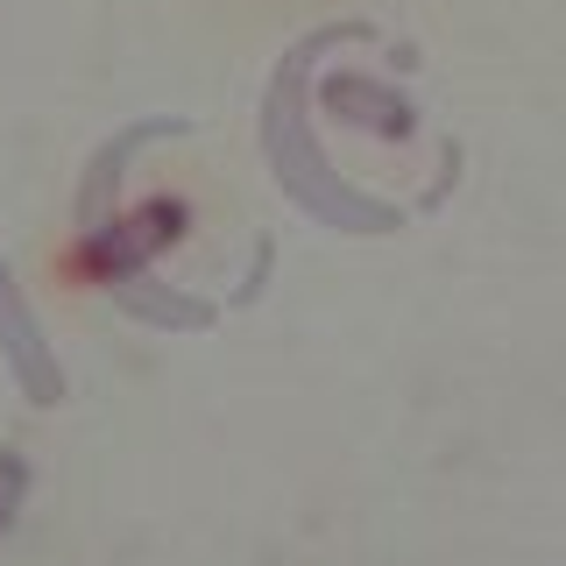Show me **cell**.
<instances>
[{"label": "cell", "instance_id": "cell-1", "mask_svg": "<svg viewBox=\"0 0 566 566\" xmlns=\"http://www.w3.org/2000/svg\"><path fill=\"white\" fill-rule=\"evenodd\" d=\"M185 227H191L185 199H149V206L120 212V220L93 227V234H78V241L64 248L57 270H64L71 283H128V276L149 270L164 248L185 241Z\"/></svg>", "mask_w": 566, "mask_h": 566}, {"label": "cell", "instance_id": "cell-2", "mask_svg": "<svg viewBox=\"0 0 566 566\" xmlns=\"http://www.w3.org/2000/svg\"><path fill=\"white\" fill-rule=\"evenodd\" d=\"M318 106H326L333 120H347V128H368V135H389V142H403V135L418 128L411 99L389 93V85H376V78H361V71L326 78V85H318Z\"/></svg>", "mask_w": 566, "mask_h": 566}, {"label": "cell", "instance_id": "cell-3", "mask_svg": "<svg viewBox=\"0 0 566 566\" xmlns=\"http://www.w3.org/2000/svg\"><path fill=\"white\" fill-rule=\"evenodd\" d=\"M0 340H8V361H14V376H22L29 403H57L64 397V376L43 354V333H35V318L22 305V291L8 283V270H0Z\"/></svg>", "mask_w": 566, "mask_h": 566}, {"label": "cell", "instance_id": "cell-4", "mask_svg": "<svg viewBox=\"0 0 566 566\" xmlns=\"http://www.w3.org/2000/svg\"><path fill=\"white\" fill-rule=\"evenodd\" d=\"M120 291V305H128L135 318H156V326H206L212 318V305H199V297H170V291H142V276H128V283H114Z\"/></svg>", "mask_w": 566, "mask_h": 566}, {"label": "cell", "instance_id": "cell-5", "mask_svg": "<svg viewBox=\"0 0 566 566\" xmlns=\"http://www.w3.org/2000/svg\"><path fill=\"white\" fill-rule=\"evenodd\" d=\"M22 503H29V460L14 447H0V531L22 517Z\"/></svg>", "mask_w": 566, "mask_h": 566}]
</instances>
